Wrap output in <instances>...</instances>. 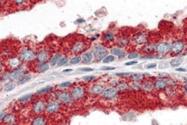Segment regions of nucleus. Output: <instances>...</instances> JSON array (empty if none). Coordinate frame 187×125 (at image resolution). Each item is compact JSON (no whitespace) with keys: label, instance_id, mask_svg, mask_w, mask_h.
Masks as SVG:
<instances>
[{"label":"nucleus","instance_id":"obj_4","mask_svg":"<svg viewBox=\"0 0 187 125\" xmlns=\"http://www.w3.org/2000/svg\"><path fill=\"white\" fill-rule=\"evenodd\" d=\"M171 49L170 45L167 43L162 42L157 45L156 49L158 52L162 54L168 52Z\"/></svg>","mask_w":187,"mask_h":125},{"label":"nucleus","instance_id":"obj_40","mask_svg":"<svg viewBox=\"0 0 187 125\" xmlns=\"http://www.w3.org/2000/svg\"><path fill=\"white\" fill-rule=\"evenodd\" d=\"M138 63V62L136 61H130V62H128L126 63V65H133V64H136Z\"/></svg>","mask_w":187,"mask_h":125},{"label":"nucleus","instance_id":"obj_10","mask_svg":"<svg viewBox=\"0 0 187 125\" xmlns=\"http://www.w3.org/2000/svg\"><path fill=\"white\" fill-rule=\"evenodd\" d=\"M84 94L83 90L79 87L75 88L73 90L72 93V97L75 99H77L82 96Z\"/></svg>","mask_w":187,"mask_h":125},{"label":"nucleus","instance_id":"obj_17","mask_svg":"<svg viewBox=\"0 0 187 125\" xmlns=\"http://www.w3.org/2000/svg\"><path fill=\"white\" fill-rule=\"evenodd\" d=\"M15 83L13 81H10L4 85V91L9 92L12 91L15 87Z\"/></svg>","mask_w":187,"mask_h":125},{"label":"nucleus","instance_id":"obj_29","mask_svg":"<svg viewBox=\"0 0 187 125\" xmlns=\"http://www.w3.org/2000/svg\"><path fill=\"white\" fill-rule=\"evenodd\" d=\"M81 60V58L80 57H76L72 58L70 60V62L71 64H75L79 62Z\"/></svg>","mask_w":187,"mask_h":125},{"label":"nucleus","instance_id":"obj_27","mask_svg":"<svg viewBox=\"0 0 187 125\" xmlns=\"http://www.w3.org/2000/svg\"><path fill=\"white\" fill-rule=\"evenodd\" d=\"M53 86H48L40 89L39 91H38L37 93L38 94H43V93H45V92H46L49 90H51L53 89Z\"/></svg>","mask_w":187,"mask_h":125},{"label":"nucleus","instance_id":"obj_1","mask_svg":"<svg viewBox=\"0 0 187 125\" xmlns=\"http://www.w3.org/2000/svg\"><path fill=\"white\" fill-rule=\"evenodd\" d=\"M108 54V51L107 50L102 46L97 47L95 49L94 52L95 57L98 61L101 60L103 59Z\"/></svg>","mask_w":187,"mask_h":125},{"label":"nucleus","instance_id":"obj_24","mask_svg":"<svg viewBox=\"0 0 187 125\" xmlns=\"http://www.w3.org/2000/svg\"><path fill=\"white\" fill-rule=\"evenodd\" d=\"M166 84H167V83L165 81L159 80L156 82L155 86L157 88L162 89L165 87Z\"/></svg>","mask_w":187,"mask_h":125},{"label":"nucleus","instance_id":"obj_28","mask_svg":"<svg viewBox=\"0 0 187 125\" xmlns=\"http://www.w3.org/2000/svg\"><path fill=\"white\" fill-rule=\"evenodd\" d=\"M68 59L67 58L64 57L60 59L58 61V65L59 66H62L65 65L68 62Z\"/></svg>","mask_w":187,"mask_h":125},{"label":"nucleus","instance_id":"obj_39","mask_svg":"<svg viewBox=\"0 0 187 125\" xmlns=\"http://www.w3.org/2000/svg\"><path fill=\"white\" fill-rule=\"evenodd\" d=\"M132 73H130V72H122V73H117L116 74L117 75L120 76V75H129Z\"/></svg>","mask_w":187,"mask_h":125},{"label":"nucleus","instance_id":"obj_44","mask_svg":"<svg viewBox=\"0 0 187 125\" xmlns=\"http://www.w3.org/2000/svg\"><path fill=\"white\" fill-rule=\"evenodd\" d=\"M71 71H72V69H66V70H64V72H68Z\"/></svg>","mask_w":187,"mask_h":125},{"label":"nucleus","instance_id":"obj_37","mask_svg":"<svg viewBox=\"0 0 187 125\" xmlns=\"http://www.w3.org/2000/svg\"><path fill=\"white\" fill-rule=\"evenodd\" d=\"M71 84V83L69 82H64L60 84V86L62 88H65V87H68Z\"/></svg>","mask_w":187,"mask_h":125},{"label":"nucleus","instance_id":"obj_20","mask_svg":"<svg viewBox=\"0 0 187 125\" xmlns=\"http://www.w3.org/2000/svg\"><path fill=\"white\" fill-rule=\"evenodd\" d=\"M48 54L45 51H43L39 53L38 56V59L40 62H43L45 61L48 58Z\"/></svg>","mask_w":187,"mask_h":125},{"label":"nucleus","instance_id":"obj_38","mask_svg":"<svg viewBox=\"0 0 187 125\" xmlns=\"http://www.w3.org/2000/svg\"><path fill=\"white\" fill-rule=\"evenodd\" d=\"M167 66H168V65L167 63H160V64L159 66V68L160 69L166 68H168Z\"/></svg>","mask_w":187,"mask_h":125},{"label":"nucleus","instance_id":"obj_36","mask_svg":"<svg viewBox=\"0 0 187 125\" xmlns=\"http://www.w3.org/2000/svg\"><path fill=\"white\" fill-rule=\"evenodd\" d=\"M138 55L137 53H134L130 54L128 56V58L129 59H133V58H136L138 57Z\"/></svg>","mask_w":187,"mask_h":125},{"label":"nucleus","instance_id":"obj_12","mask_svg":"<svg viewBox=\"0 0 187 125\" xmlns=\"http://www.w3.org/2000/svg\"><path fill=\"white\" fill-rule=\"evenodd\" d=\"M9 63L11 68L15 69L19 66L20 63V61L17 58H12L9 60Z\"/></svg>","mask_w":187,"mask_h":125},{"label":"nucleus","instance_id":"obj_19","mask_svg":"<svg viewBox=\"0 0 187 125\" xmlns=\"http://www.w3.org/2000/svg\"><path fill=\"white\" fill-rule=\"evenodd\" d=\"M183 60L181 58H177L173 59L171 61V65L173 67H177L180 66L183 62Z\"/></svg>","mask_w":187,"mask_h":125},{"label":"nucleus","instance_id":"obj_43","mask_svg":"<svg viewBox=\"0 0 187 125\" xmlns=\"http://www.w3.org/2000/svg\"><path fill=\"white\" fill-rule=\"evenodd\" d=\"M140 77H141V75H137L134 76V78L135 80H139L140 79Z\"/></svg>","mask_w":187,"mask_h":125},{"label":"nucleus","instance_id":"obj_14","mask_svg":"<svg viewBox=\"0 0 187 125\" xmlns=\"http://www.w3.org/2000/svg\"><path fill=\"white\" fill-rule=\"evenodd\" d=\"M23 71H24V69L23 68H20L18 70L12 73L10 75V77L11 79H13V80L17 79L18 80L22 75V73Z\"/></svg>","mask_w":187,"mask_h":125},{"label":"nucleus","instance_id":"obj_5","mask_svg":"<svg viewBox=\"0 0 187 125\" xmlns=\"http://www.w3.org/2000/svg\"><path fill=\"white\" fill-rule=\"evenodd\" d=\"M45 104L44 101L40 100L35 103L33 107V110L35 113H39L44 109Z\"/></svg>","mask_w":187,"mask_h":125},{"label":"nucleus","instance_id":"obj_13","mask_svg":"<svg viewBox=\"0 0 187 125\" xmlns=\"http://www.w3.org/2000/svg\"><path fill=\"white\" fill-rule=\"evenodd\" d=\"M110 52L111 54L118 56L119 58H123L126 55L124 51L118 49H113L111 50Z\"/></svg>","mask_w":187,"mask_h":125},{"label":"nucleus","instance_id":"obj_11","mask_svg":"<svg viewBox=\"0 0 187 125\" xmlns=\"http://www.w3.org/2000/svg\"><path fill=\"white\" fill-rule=\"evenodd\" d=\"M116 91L114 89L109 88L105 91L104 93V96L108 99H111L116 96Z\"/></svg>","mask_w":187,"mask_h":125},{"label":"nucleus","instance_id":"obj_23","mask_svg":"<svg viewBox=\"0 0 187 125\" xmlns=\"http://www.w3.org/2000/svg\"><path fill=\"white\" fill-rule=\"evenodd\" d=\"M61 57V55L60 54H56L51 61L50 64H51V65L52 66L55 65L56 64L57 62H58V61L59 60Z\"/></svg>","mask_w":187,"mask_h":125},{"label":"nucleus","instance_id":"obj_25","mask_svg":"<svg viewBox=\"0 0 187 125\" xmlns=\"http://www.w3.org/2000/svg\"><path fill=\"white\" fill-rule=\"evenodd\" d=\"M104 38V40L105 41L110 42L113 40L114 35L113 33L109 32L105 35Z\"/></svg>","mask_w":187,"mask_h":125},{"label":"nucleus","instance_id":"obj_32","mask_svg":"<svg viewBox=\"0 0 187 125\" xmlns=\"http://www.w3.org/2000/svg\"><path fill=\"white\" fill-rule=\"evenodd\" d=\"M83 80L86 81H90L95 78V77L93 75H85L83 77Z\"/></svg>","mask_w":187,"mask_h":125},{"label":"nucleus","instance_id":"obj_9","mask_svg":"<svg viewBox=\"0 0 187 125\" xmlns=\"http://www.w3.org/2000/svg\"><path fill=\"white\" fill-rule=\"evenodd\" d=\"M32 78V76L30 74L26 73L22 74L18 79V83L19 84L22 85L29 81Z\"/></svg>","mask_w":187,"mask_h":125},{"label":"nucleus","instance_id":"obj_26","mask_svg":"<svg viewBox=\"0 0 187 125\" xmlns=\"http://www.w3.org/2000/svg\"><path fill=\"white\" fill-rule=\"evenodd\" d=\"M143 88L144 89L146 90H152L154 88L153 84L150 82H147L144 83L143 85Z\"/></svg>","mask_w":187,"mask_h":125},{"label":"nucleus","instance_id":"obj_2","mask_svg":"<svg viewBox=\"0 0 187 125\" xmlns=\"http://www.w3.org/2000/svg\"><path fill=\"white\" fill-rule=\"evenodd\" d=\"M21 58L25 61H30L35 57V54L32 50L25 49L21 52Z\"/></svg>","mask_w":187,"mask_h":125},{"label":"nucleus","instance_id":"obj_22","mask_svg":"<svg viewBox=\"0 0 187 125\" xmlns=\"http://www.w3.org/2000/svg\"><path fill=\"white\" fill-rule=\"evenodd\" d=\"M92 55L89 52L85 53L83 55V61L86 63L90 62L92 60Z\"/></svg>","mask_w":187,"mask_h":125},{"label":"nucleus","instance_id":"obj_35","mask_svg":"<svg viewBox=\"0 0 187 125\" xmlns=\"http://www.w3.org/2000/svg\"><path fill=\"white\" fill-rule=\"evenodd\" d=\"M116 68L113 67H109V66H103L101 68V69L103 71H111L115 69Z\"/></svg>","mask_w":187,"mask_h":125},{"label":"nucleus","instance_id":"obj_30","mask_svg":"<svg viewBox=\"0 0 187 125\" xmlns=\"http://www.w3.org/2000/svg\"><path fill=\"white\" fill-rule=\"evenodd\" d=\"M114 60V57L113 55H109L105 58L103 60V63H106L110 62L113 61Z\"/></svg>","mask_w":187,"mask_h":125},{"label":"nucleus","instance_id":"obj_41","mask_svg":"<svg viewBox=\"0 0 187 125\" xmlns=\"http://www.w3.org/2000/svg\"><path fill=\"white\" fill-rule=\"evenodd\" d=\"M176 71L178 72H182L186 71V70L185 69L182 68H179L176 69Z\"/></svg>","mask_w":187,"mask_h":125},{"label":"nucleus","instance_id":"obj_42","mask_svg":"<svg viewBox=\"0 0 187 125\" xmlns=\"http://www.w3.org/2000/svg\"><path fill=\"white\" fill-rule=\"evenodd\" d=\"M84 21H85V20L83 19H82V18L78 19L77 21V22L78 23H81L83 22Z\"/></svg>","mask_w":187,"mask_h":125},{"label":"nucleus","instance_id":"obj_16","mask_svg":"<svg viewBox=\"0 0 187 125\" xmlns=\"http://www.w3.org/2000/svg\"><path fill=\"white\" fill-rule=\"evenodd\" d=\"M32 125H46V121L44 118L41 117H36L32 122Z\"/></svg>","mask_w":187,"mask_h":125},{"label":"nucleus","instance_id":"obj_15","mask_svg":"<svg viewBox=\"0 0 187 125\" xmlns=\"http://www.w3.org/2000/svg\"><path fill=\"white\" fill-rule=\"evenodd\" d=\"M104 87L102 85L97 84L94 85L91 88V91L95 94H100L104 91Z\"/></svg>","mask_w":187,"mask_h":125},{"label":"nucleus","instance_id":"obj_33","mask_svg":"<svg viewBox=\"0 0 187 125\" xmlns=\"http://www.w3.org/2000/svg\"><path fill=\"white\" fill-rule=\"evenodd\" d=\"M79 71L82 72H91L93 71V69L91 68H83L79 69Z\"/></svg>","mask_w":187,"mask_h":125},{"label":"nucleus","instance_id":"obj_21","mask_svg":"<svg viewBox=\"0 0 187 125\" xmlns=\"http://www.w3.org/2000/svg\"><path fill=\"white\" fill-rule=\"evenodd\" d=\"M49 68V65L48 63H43L38 66V71L40 73H42L47 71Z\"/></svg>","mask_w":187,"mask_h":125},{"label":"nucleus","instance_id":"obj_45","mask_svg":"<svg viewBox=\"0 0 187 125\" xmlns=\"http://www.w3.org/2000/svg\"></svg>","mask_w":187,"mask_h":125},{"label":"nucleus","instance_id":"obj_18","mask_svg":"<svg viewBox=\"0 0 187 125\" xmlns=\"http://www.w3.org/2000/svg\"><path fill=\"white\" fill-rule=\"evenodd\" d=\"M70 96L68 93L64 92L61 93L59 96V99L60 100L63 102H67L70 99Z\"/></svg>","mask_w":187,"mask_h":125},{"label":"nucleus","instance_id":"obj_7","mask_svg":"<svg viewBox=\"0 0 187 125\" xmlns=\"http://www.w3.org/2000/svg\"><path fill=\"white\" fill-rule=\"evenodd\" d=\"M184 44L181 42H176L172 45L171 49L175 53H178L182 51L184 48Z\"/></svg>","mask_w":187,"mask_h":125},{"label":"nucleus","instance_id":"obj_8","mask_svg":"<svg viewBox=\"0 0 187 125\" xmlns=\"http://www.w3.org/2000/svg\"><path fill=\"white\" fill-rule=\"evenodd\" d=\"M16 120V117L12 114H9L6 115L3 118V122L6 125H11L13 124Z\"/></svg>","mask_w":187,"mask_h":125},{"label":"nucleus","instance_id":"obj_34","mask_svg":"<svg viewBox=\"0 0 187 125\" xmlns=\"http://www.w3.org/2000/svg\"><path fill=\"white\" fill-rule=\"evenodd\" d=\"M157 65L156 63H150V64H147L145 66V68L147 69H149L153 68H155L156 66Z\"/></svg>","mask_w":187,"mask_h":125},{"label":"nucleus","instance_id":"obj_3","mask_svg":"<svg viewBox=\"0 0 187 125\" xmlns=\"http://www.w3.org/2000/svg\"><path fill=\"white\" fill-rule=\"evenodd\" d=\"M60 107V105L57 101H54L50 102L47 105L46 111L49 113H53L58 111Z\"/></svg>","mask_w":187,"mask_h":125},{"label":"nucleus","instance_id":"obj_6","mask_svg":"<svg viewBox=\"0 0 187 125\" xmlns=\"http://www.w3.org/2000/svg\"><path fill=\"white\" fill-rule=\"evenodd\" d=\"M87 43L81 41L77 43L73 48V50L75 52H79L81 51H84L87 49Z\"/></svg>","mask_w":187,"mask_h":125},{"label":"nucleus","instance_id":"obj_31","mask_svg":"<svg viewBox=\"0 0 187 125\" xmlns=\"http://www.w3.org/2000/svg\"><path fill=\"white\" fill-rule=\"evenodd\" d=\"M32 95V94H26V95L23 96L22 97L20 98L19 99H20V101H26L27 100L29 99H30Z\"/></svg>","mask_w":187,"mask_h":125}]
</instances>
